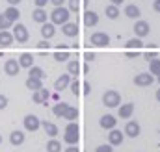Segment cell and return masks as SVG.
<instances>
[{
    "label": "cell",
    "mask_w": 160,
    "mask_h": 152,
    "mask_svg": "<svg viewBox=\"0 0 160 152\" xmlns=\"http://www.w3.org/2000/svg\"><path fill=\"white\" fill-rule=\"evenodd\" d=\"M48 19H50V22H52L54 26H62V24L69 22L71 11H69V7H65V6H60V7H54V9H52V13L48 15Z\"/></svg>",
    "instance_id": "cell-1"
},
{
    "label": "cell",
    "mask_w": 160,
    "mask_h": 152,
    "mask_svg": "<svg viewBox=\"0 0 160 152\" xmlns=\"http://www.w3.org/2000/svg\"><path fill=\"white\" fill-rule=\"evenodd\" d=\"M80 139V126L77 124V121H71L67 122L65 126V134H63V141L67 145H77Z\"/></svg>",
    "instance_id": "cell-2"
},
{
    "label": "cell",
    "mask_w": 160,
    "mask_h": 152,
    "mask_svg": "<svg viewBox=\"0 0 160 152\" xmlns=\"http://www.w3.org/2000/svg\"><path fill=\"white\" fill-rule=\"evenodd\" d=\"M102 104H104L106 108H118L121 104L119 91H116V89H106V91L102 93Z\"/></svg>",
    "instance_id": "cell-3"
},
{
    "label": "cell",
    "mask_w": 160,
    "mask_h": 152,
    "mask_svg": "<svg viewBox=\"0 0 160 152\" xmlns=\"http://www.w3.org/2000/svg\"><path fill=\"white\" fill-rule=\"evenodd\" d=\"M11 34H13V39H15L17 43H26V41L30 39V32H28V28H26L24 24H21V22H15Z\"/></svg>",
    "instance_id": "cell-4"
},
{
    "label": "cell",
    "mask_w": 160,
    "mask_h": 152,
    "mask_svg": "<svg viewBox=\"0 0 160 152\" xmlns=\"http://www.w3.org/2000/svg\"><path fill=\"white\" fill-rule=\"evenodd\" d=\"M89 43H91L93 46H97V48H104V46L110 45V36H108L106 32H95V34H91Z\"/></svg>",
    "instance_id": "cell-5"
},
{
    "label": "cell",
    "mask_w": 160,
    "mask_h": 152,
    "mask_svg": "<svg viewBox=\"0 0 160 152\" xmlns=\"http://www.w3.org/2000/svg\"><path fill=\"white\" fill-rule=\"evenodd\" d=\"M22 122H24V130H26V132H32V134L38 132L41 128V119L38 115H32V113L26 115V117L22 119Z\"/></svg>",
    "instance_id": "cell-6"
},
{
    "label": "cell",
    "mask_w": 160,
    "mask_h": 152,
    "mask_svg": "<svg viewBox=\"0 0 160 152\" xmlns=\"http://www.w3.org/2000/svg\"><path fill=\"white\" fill-rule=\"evenodd\" d=\"M132 30H134L136 37L143 39V37H147V36H149V32H151V26H149V22H147V21H142V19H138Z\"/></svg>",
    "instance_id": "cell-7"
},
{
    "label": "cell",
    "mask_w": 160,
    "mask_h": 152,
    "mask_svg": "<svg viewBox=\"0 0 160 152\" xmlns=\"http://www.w3.org/2000/svg\"><path fill=\"white\" fill-rule=\"evenodd\" d=\"M153 82H155V76L151 73H140L134 76V85H138V87H149V85H153Z\"/></svg>",
    "instance_id": "cell-8"
},
{
    "label": "cell",
    "mask_w": 160,
    "mask_h": 152,
    "mask_svg": "<svg viewBox=\"0 0 160 152\" xmlns=\"http://www.w3.org/2000/svg\"><path fill=\"white\" fill-rule=\"evenodd\" d=\"M123 134H125L127 137H132V139H136V137L142 134V126H140L136 121H128V122L125 124V130H123Z\"/></svg>",
    "instance_id": "cell-9"
},
{
    "label": "cell",
    "mask_w": 160,
    "mask_h": 152,
    "mask_svg": "<svg viewBox=\"0 0 160 152\" xmlns=\"http://www.w3.org/2000/svg\"><path fill=\"white\" fill-rule=\"evenodd\" d=\"M110 134H108V143L112 145V147H119L121 143H123V139H125V134L118 130V128H112V130H108Z\"/></svg>",
    "instance_id": "cell-10"
},
{
    "label": "cell",
    "mask_w": 160,
    "mask_h": 152,
    "mask_svg": "<svg viewBox=\"0 0 160 152\" xmlns=\"http://www.w3.org/2000/svg\"><path fill=\"white\" fill-rule=\"evenodd\" d=\"M4 73L8 76H17L21 73L19 61H17V59H6V63H4Z\"/></svg>",
    "instance_id": "cell-11"
},
{
    "label": "cell",
    "mask_w": 160,
    "mask_h": 152,
    "mask_svg": "<svg viewBox=\"0 0 160 152\" xmlns=\"http://www.w3.org/2000/svg\"><path fill=\"white\" fill-rule=\"evenodd\" d=\"M48 98H50V93H48V89H45V87H41L38 91H32V100H34V104H45Z\"/></svg>",
    "instance_id": "cell-12"
},
{
    "label": "cell",
    "mask_w": 160,
    "mask_h": 152,
    "mask_svg": "<svg viewBox=\"0 0 160 152\" xmlns=\"http://www.w3.org/2000/svg\"><path fill=\"white\" fill-rule=\"evenodd\" d=\"M78 24L77 22H65V24H62V34L65 36V37H77L78 36Z\"/></svg>",
    "instance_id": "cell-13"
},
{
    "label": "cell",
    "mask_w": 160,
    "mask_h": 152,
    "mask_svg": "<svg viewBox=\"0 0 160 152\" xmlns=\"http://www.w3.org/2000/svg\"><path fill=\"white\" fill-rule=\"evenodd\" d=\"M123 15H125V17H128V19L138 21V19L142 17V11H140V7H138L136 4H127V6H125V9H123Z\"/></svg>",
    "instance_id": "cell-14"
},
{
    "label": "cell",
    "mask_w": 160,
    "mask_h": 152,
    "mask_svg": "<svg viewBox=\"0 0 160 152\" xmlns=\"http://www.w3.org/2000/svg\"><path fill=\"white\" fill-rule=\"evenodd\" d=\"M24 141H26V134H24L22 130H13V132L9 134V143H11L13 147H21Z\"/></svg>",
    "instance_id": "cell-15"
},
{
    "label": "cell",
    "mask_w": 160,
    "mask_h": 152,
    "mask_svg": "<svg viewBox=\"0 0 160 152\" xmlns=\"http://www.w3.org/2000/svg\"><path fill=\"white\" fill-rule=\"evenodd\" d=\"M99 124H101V128L102 130H112V128H116V124H118V119L114 117V115H102L101 119H99Z\"/></svg>",
    "instance_id": "cell-16"
},
{
    "label": "cell",
    "mask_w": 160,
    "mask_h": 152,
    "mask_svg": "<svg viewBox=\"0 0 160 152\" xmlns=\"http://www.w3.org/2000/svg\"><path fill=\"white\" fill-rule=\"evenodd\" d=\"M69 83H71V74H69V73H67V74H62L60 78H56V82H54V89H56L58 93H62L63 89L69 87Z\"/></svg>",
    "instance_id": "cell-17"
},
{
    "label": "cell",
    "mask_w": 160,
    "mask_h": 152,
    "mask_svg": "<svg viewBox=\"0 0 160 152\" xmlns=\"http://www.w3.org/2000/svg\"><path fill=\"white\" fill-rule=\"evenodd\" d=\"M97 24H99V15H97L95 11L88 9V11L84 13V26L93 28V26H97Z\"/></svg>",
    "instance_id": "cell-18"
},
{
    "label": "cell",
    "mask_w": 160,
    "mask_h": 152,
    "mask_svg": "<svg viewBox=\"0 0 160 152\" xmlns=\"http://www.w3.org/2000/svg\"><path fill=\"white\" fill-rule=\"evenodd\" d=\"M134 113V104L132 102H127V104H119V110H118V115L119 119H130Z\"/></svg>",
    "instance_id": "cell-19"
},
{
    "label": "cell",
    "mask_w": 160,
    "mask_h": 152,
    "mask_svg": "<svg viewBox=\"0 0 160 152\" xmlns=\"http://www.w3.org/2000/svg\"><path fill=\"white\" fill-rule=\"evenodd\" d=\"M13 34L9 30H0V48H8L13 45Z\"/></svg>",
    "instance_id": "cell-20"
},
{
    "label": "cell",
    "mask_w": 160,
    "mask_h": 152,
    "mask_svg": "<svg viewBox=\"0 0 160 152\" xmlns=\"http://www.w3.org/2000/svg\"><path fill=\"white\" fill-rule=\"evenodd\" d=\"M41 36H43V39H52L56 36V26L52 22H43L41 24Z\"/></svg>",
    "instance_id": "cell-21"
},
{
    "label": "cell",
    "mask_w": 160,
    "mask_h": 152,
    "mask_svg": "<svg viewBox=\"0 0 160 152\" xmlns=\"http://www.w3.org/2000/svg\"><path fill=\"white\" fill-rule=\"evenodd\" d=\"M19 65H21V69H30L32 65H34V56L30 54V52H22L21 56H19Z\"/></svg>",
    "instance_id": "cell-22"
},
{
    "label": "cell",
    "mask_w": 160,
    "mask_h": 152,
    "mask_svg": "<svg viewBox=\"0 0 160 152\" xmlns=\"http://www.w3.org/2000/svg\"><path fill=\"white\" fill-rule=\"evenodd\" d=\"M4 15L15 24V22H19V17H21V11H19V7L17 6H8L6 7V11H4Z\"/></svg>",
    "instance_id": "cell-23"
},
{
    "label": "cell",
    "mask_w": 160,
    "mask_h": 152,
    "mask_svg": "<svg viewBox=\"0 0 160 152\" xmlns=\"http://www.w3.org/2000/svg\"><path fill=\"white\" fill-rule=\"evenodd\" d=\"M32 19H34L38 24H43V22H47L48 13H47V9H45V7H36V9H34V13H32Z\"/></svg>",
    "instance_id": "cell-24"
},
{
    "label": "cell",
    "mask_w": 160,
    "mask_h": 152,
    "mask_svg": "<svg viewBox=\"0 0 160 152\" xmlns=\"http://www.w3.org/2000/svg\"><path fill=\"white\" fill-rule=\"evenodd\" d=\"M41 126H43V130H45V134H47L48 137H56V135L60 134V130H58V126H56L54 122L45 121V122H41Z\"/></svg>",
    "instance_id": "cell-25"
},
{
    "label": "cell",
    "mask_w": 160,
    "mask_h": 152,
    "mask_svg": "<svg viewBox=\"0 0 160 152\" xmlns=\"http://www.w3.org/2000/svg\"><path fill=\"white\" fill-rule=\"evenodd\" d=\"M24 85H26V89H30V91H38V89L43 87V80L28 76V78H26V82H24Z\"/></svg>",
    "instance_id": "cell-26"
},
{
    "label": "cell",
    "mask_w": 160,
    "mask_h": 152,
    "mask_svg": "<svg viewBox=\"0 0 160 152\" xmlns=\"http://www.w3.org/2000/svg\"><path fill=\"white\" fill-rule=\"evenodd\" d=\"M104 13H106V17L110 19V21H116L118 17L121 15L119 11V6H114V4H108L106 7H104Z\"/></svg>",
    "instance_id": "cell-27"
},
{
    "label": "cell",
    "mask_w": 160,
    "mask_h": 152,
    "mask_svg": "<svg viewBox=\"0 0 160 152\" xmlns=\"http://www.w3.org/2000/svg\"><path fill=\"white\" fill-rule=\"evenodd\" d=\"M123 46H125L127 50H142V48H143V43H142L140 37H132V39H128Z\"/></svg>",
    "instance_id": "cell-28"
},
{
    "label": "cell",
    "mask_w": 160,
    "mask_h": 152,
    "mask_svg": "<svg viewBox=\"0 0 160 152\" xmlns=\"http://www.w3.org/2000/svg\"><path fill=\"white\" fill-rule=\"evenodd\" d=\"M80 71H82V69H80L78 59H69V61H67V73H69L71 76L77 78V76L80 74Z\"/></svg>",
    "instance_id": "cell-29"
},
{
    "label": "cell",
    "mask_w": 160,
    "mask_h": 152,
    "mask_svg": "<svg viewBox=\"0 0 160 152\" xmlns=\"http://www.w3.org/2000/svg\"><path fill=\"white\" fill-rule=\"evenodd\" d=\"M71 104H67V102H58V104H54L52 106V113L56 115L58 119H62L63 117V113L67 112V108H69Z\"/></svg>",
    "instance_id": "cell-30"
},
{
    "label": "cell",
    "mask_w": 160,
    "mask_h": 152,
    "mask_svg": "<svg viewBox=\"0 0 160 152\" xmlns=\"http://www.w3.org/2000/svg\"><path fill=\"white\" fill-rule=\"evenodd\" d=\"M78 115H80L78 108H75V106H69V108H67V112L63 113V117H62V119H67V121L71 122V121H77V119H78Z\"/></svg>",
    "instance_id": "cell-31"
},
{
    "label": "cell",
    "mask_w": 160,
    "mask_h": 152,
    "mask_svg": "<svg viewBox=\"0 0 160 152\" xmlns=\"http://www.w3.org/2000/svg\"><path fill=\"white\" fill-rule=\"evenodd\" d=\"M149 73H151L153 76H158L160 74V56L153 58V59L149 61Z\"/></svg>",
    "instance_id": "cell-32"
},
{
    "label": "cell",
    "mask_w": 160,
    "mask_h": 152,
    "mask_svg": "<svg viewBox=\"0 0 160 152\" xmlns=\"http://www.w3.org/2000/svg\"><path fill=\"white\" fill-rule=\"evenodd\" d=\"M28 76H32V78H39V80H43L45 76H47V73L41 69V67H38V65H32L30 69H28Z\"/></svg>",
    "instance_id": "cell-33"
},
{
    "label": "cell",
    "mask_w": 160,
    "mask_h": 152,
    "mask_svg": "<svg viewBox=\"0 0 160 152\" xmlns=\"http://www.w3.org/2000/svg\"><path fill=\"white\" fill-rule=\"evenodd\" d=\"M47 152H62V143L52 137V139L47 143Z\"/></svg>",
    "instance_id": "cell-34"
},
{
    "label": "cell",
    "mask_w": 160,
    "mask_h": 152,
    "mask_svg": "<svg viewBox=\"0 0 160 152\" xmlns=\"http://www.w3.org/2000/svg\"><path fill=\"white\" fill-rule=\"evenodd\" d=\"M54 59L60 61V63H62V61H67V59H69V50H56V52H54Z\"/></svg>",
    "instance_id": "cell-35"
},
{
    "label": "cell",
    "mask_w": 160,
    "mask_h": 152,
    "mask_svg": "<svg viewBox=\"0 0 160 152\" xmlns=\"http://www.w3.org/2000/svg\"><path fill=\"white\" fill-rule=\"evenodd\" d=\"M13 26V22L4 15V13H0V30H9Z\"/></svg>",
    "instance_id": "cell-36"
},
{
    "label": "cell",
    "mask_w": 160,
    "mask_h": 152,
    "mask_svg": "<svg viewBox=\"0 0 160 152\" xmlns=\"http://www.w3.org/2000/svg\"><path fill=\"white\" fill-rule=\"evenodd\" d=\"M80 87H82V83L78 82V78H75V80H71V83H69V89H71V93L77 97L80 95Z\"/></svg>",
    "instance_id": "cell-37"
},
{
    "label": "cell",
    "mask_w": 160,
    "mask_h": 152,
    "mask_svg": "<svg viewBox=\"0 0 160 152\" xmlns=\"http://www.w3.org/2000/svg\"><path fill=\"white\" fill-rule=\"evenodd\" d=\"M78 9H80V0H69V11L78 13Z\"/></svg>",
    "instance_id": "cell-38"
},
{
    "label": "cell",
    "mask_w": 160,
    "mask_h": 152,
    "mask_svg": "<svg viewBox=\"0 0 160 152\" xmlns=\"http://www.w3.org/2000/svg\"><path fill=\"white\" fill-rule=\"evenodd\" d=\"M95 152H114V147L110 145V143H106V145H99Z\"/></svg>",
    "instance_id": "cell-39"
},
{
    "label": "cell",
    "mask_w": 160,
    "mask_h": 152,
    "mask_svg": "<svg viewBox=\"0 0 160 152\" xmlns=\"http://www.w3.org/2000/svg\"><path fill=\"white\" fill-rule=\"evenodd\" d=\"M38 48H39V50H48V48H50L48 39H43V41H39V43H38Z\"/></svg>",
    "instance_id": "cell-40"
},
{
    "label": "cell",
    "mask_w": 160,
    "mask_h": 152,
    "mask_svg": "<svg viewBox=\"0 0 160 152\" xmlns=\"http://www.w3.org/2000/svg\"><path fill=\"white\" fill-rule=\"evenodd\" d=\"M143 56H145V59H147V61H151L153 58H157V56H158V52H157V50L153 48V50H147V52H145Z\"/></svg>",
    "instance_id": "cell-41"
},
{
    "label": "cell",
    "mask_w": 160,
    "mask_h": 152,
    "mask_svg": "<svg viewBox=\"0 0 160 152\" xmlns=\"http://www.w3.org/2000/svg\"><path fill=\"white\" fill-rule=\"evenodd\" d=\"M8 104H9V100H8V97L0 93V110H6V108H8Z\"/></svg>",
    "instance_id": "cell-42"
},
{
    "label": "cell",
    "mask_w": 160,
    "mask_h": 152,
    "mask_svg": "<svg viewBox=\"0 0 160 152\" xmlns=\"http://www.w3.org/2000/svg\"><path fill=\"white\" fill-rule=\"evenodd\" d=\"M125 56H127V58H138V56H140V50H127Z\"/></svg>",
    "instance_id": "cell-43"
},
{
    "label": "cell",
    "mask_w": 160,
    "mask_h": 152,
    "mask_svg": "<svg viewBox=\"0 0 160 152\" xmlns=\"http://www.w3.org/2000/svg\"><path fill=\"white\" fill-rule=\"evenodd\" d=\"M34 4H36V7H45L48 4V0H34Z\"/></svg>",
    "instance_id": "cell-44"
},
{
    "label": "cell",
    "mask_w": 160,
    "mask_h": 152,
    "mask_svg": "<svg viewBox=\"0 0 160 152\" xmlns=\"http://www.w3.org/2000/svg\"><path fill=\"white\" fill-rule=\"evenodd\" d=\"M48 2H50L54 7H60V6H63V4H65V0H48Z\"/></svg>",
    "instance_id": "cell-45"
},
{
    "label": "cell",
    "mask_w": 160,
    "mask_h": 152,
    "mask_svg": "<svg viewBox=\"0 0 160 152\" xmlns=\"http://www.w3.org/2000/svg\"><path fill=\"white\" fill-rule=\"evenodd\" d=\"M84 58H86V61H93V59H95V54H93V52H86Z\"/></svg>",
    "instance_id": "cell-46"
},
{
    "label": "cell",
    "mask_w": 160,
    "mask_h": 152,
    "mask_svg": "<svg viewBox=\"0 0 160 152\" xmlns=\"http://www.w3.org/2000/svg\"><path fill=\"white\" fill-rule=\"evenodd\" d=\"M63 152H80V150H78V147H77V145H69Z\"/></svg>",
    "instance_id": "cell-47"
},
{
    "label": "cell",
    "mask_w": 160,
    "mask_h": 152,
    "mask_svg": "<svg viewBox=\"0 0 160 152\" xmlns=\"http://www.w3.org/2000/svg\"><path fill=\"white\" fill-rule=\"evenodd\" d=\"M82 93H84V95H89V93H91V85H89L88 82L84 83V91H82Z\"/></svg>",
    "instance_id": "cell-48"
},
{
    "label": "cell",
    "mask_w": 160,
    "mask_h": 152,
    "mask_svg": "<svg viewBox=\"0 0 160 152\" xmlns=\"http://www.w3.org/2000/svg\"><path fill=\"white\" fill-rule=\"evenodd\" d=\"M153 9H155L157 13H160V0H155V2H153Z\"/></svg>",
    "instance_id": "cell-49"
},
{
    "label": "cell",
    "mask_w": 160,
    "mask_h": 152,
    "mask_svg": "<svg viewBox=\"0 0 160 152\" xmlns=\"http://www.w3.org/2000/svg\"><path fill=\"white\" fill-rule=\"evenodd\" d=\"M6 2H8L9 6H19V4L22 2V0H6Z\"/></svg>",
    "instance_id": "cell-50"
},
{
    "label": "cell",
    "mask_w": 160,
    "mask_h": 152,
    "mask_svg": "<svg viewBox=\"0 0 160 152\" xmlns=\"http://www.w3.org/2000/svg\"><path fill=\"white\" fill-rule=\"evenodd\" d=\"M125 0H110V4H114V6H121Z\"/></svg>",
    "instance_id": "cell-51"
},
{
    "label": "cell",
    "mask_w": 160,
    "mask_h": 152,
    "mask_svg": "<svg viewBox=\"0 0 160 152\" xmlns=\"http://www.w3.org/2000/svg\"><path fill=\"white\" fill-rule=\"evenodd\" d=\"M56 50H69V48H67V45H58Z\"/></svg>",
    "instance_id": "cell-52"
},
{
    "label": "cell",
    "mask_w": 160,
    "mask_h": 152,
    "mask_svg": "<svg viewBox=\"0 0 160 152\" xmlns=\"http://www.w3.org/2000/svg\"><path fill=\"white\" fill-rule=\"evenodd\" d=\"M155 97H157V100L160 102V89H157V95H155Z\"/></svg>",
    "instance_id": "cell-53"
},
{
    "label": "cell",
    "mask_w": 160,
    "mask_h": 152,
    "mask_svg": "<svg viewBox=\"0 0 160 152\" xmlns=\"http://www.w3.org/2000/svg\"><path fill=\"white\" fill-rule=\"evenodd\" d=\"M157 80H158V83H160V74H158V76H157Z\"/></svg>",
    "instance_id": "cell-54"
},
{
    "label": "cell",
    "mask_w": 160,
    "mask_h": 152,
    "mask_svg": "<svg viewBox=\"0 0 160 152\" xmlns=\"http://www.w3.org/2000/svg\"><path fill=\"white\" fill-rule=\"evenodd\" d=\"M0 143H2V134H0Z\"/></svg>",
    "instance_id": "cell-55"
}]
</instances>
